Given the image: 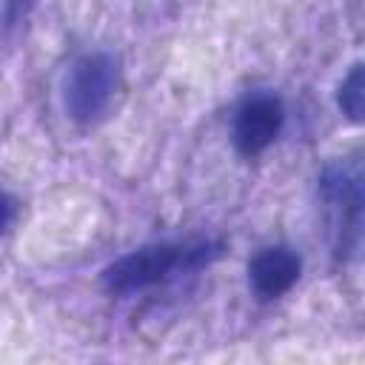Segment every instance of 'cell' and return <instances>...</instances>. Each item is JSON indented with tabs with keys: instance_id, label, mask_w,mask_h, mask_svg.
I'll list each match as a JSON object with an SVG mask.
<instances>
[{
	"instance_id": "obj_4",
	"label": "cell",
	"mask_w": 365,
	"mask_h": 365,
	"mask_svg": "<svg viewBox=\"0 0 365 365\" xmlns=\"http://www.w3.org/2000/svg\"><path fill=\"white\" fill-rule=\"evenodd\" d=\"M285 120L282 103L274 94H251L242 100V106L234 114L231 137L234 145L242 157H257L262 154L279 134Z\"/></svg>"
},
{
	"instance_id": "obj_2",
	"label": "cell",
	"mask_w": 365,
	"mask_h": 365,
	"mask_svg": "<svg viewBox=\"0 0 365 365\" xmlns=\"http://www.w3.org/2000/svg\"><path fill=\"white\" fill-rule=\"evenodd\" d=\"M120 91V60L108 51H91L71 63L66 77V111L80 125L100 123Z\"/></svg>"
},
{
	"instance_id": "obj_7",
	"label": "cell",
	"mask_w": 365,
	"mask_h": 365,
	"mask_svg": "<svg viewBox=\"0 0 365 365\" xmlns=\"http://www.w3.org/2000/svg\"><path fill=\"white\" fill-rule=\"evenodd\" d=\"M31 9V0H3V26L14 29Z\"/></svg>"
},
{
	"instance_id": "obj_1",
	"label": "cell",
	"mask_w": 365,
	"mask_h": 365,
	"mask_svg": "<svg viewBox=\"0 0 365 365\" xmlns=\"http://www.w3.org/2000/svg\"><path fill=\"white\" fill-rule=\"evenodd\" d=\"M217 257V245L208 242H157L143 245L120 259H114L103 271V288L108 294L125 297L134 291H145L163 279H168L174 271H194Z\"/></svg>"
},
{
	"instance_id": "obj_8",
	"label": "cell",
	"mask_w": 365,
	"mask_h": 365,
	"mask_svg": "<svg viewBox=\"0 0 365 365\" xmlns=\"http://www.w3.org/2000/svg\"><path fill=\"white\" fill-rule=\"evenodd\" d=\"M14 217H17V202H14V197H9L6 191H0V234L9 231V225L14 222Z\"/></svg>"
},
{
	"instance_id": "obj_6",
	"label": "cell",
	"mask_w": 365,
	"mask_h": 365,
	"mask_svg": "<svg viewBox=\"0 0 365 365\" xmlns=\"http://www.w3.org/2000/svg\"><path fill=\"white\" fill-rule=\"evenodd\" d=\"M336 103L342 108V114L354 123H362V111H365V74H362V66L356 63L348 77L339 83V91H336Z\"/></svg>"
},
{
	"instance_id": "obj_3",
	"label": "cell",
	"mask_w": 365,
	"mask_h": 365,
	"mask_svg": "<svg viewBox=\"0 0 365 365\" xmlns=\"http://www.w3.org/2000/svg\"><path fill=\"white\" fill-rule=\"evenodd\" d=\"M319 194L331 214L336 254L356 251L362 228V163L356 157L331 163L319 177Z\"/></svg>"
},
{
	"instance_id": "obj_5",
	"label": "cell",
	"mask_w": 365,
	"mask_h": 365,
	"mask_svg": "<svg viewBox=\"0 0 365 365\" xmlns=\"http://www.w3.org/2000/svg\"><path fill=\"white\" fill-rule=\"evenodd\" d=\"M302 274V259L288 245L262 248L248 262V282L259 299H277L288 294Z\"/></svg>"
}]
</instances>
